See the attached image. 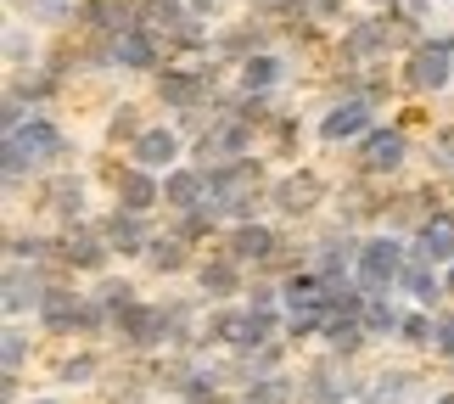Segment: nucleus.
Returning <instances> with one entry per match:
<instances>
[{
  "mask_svg": "<svg viewBox=\"0 0 454 404\" xmlns=\"http://www.w3.org/2000/svg\"><path fill=\"white\" fill-rule=\"evenodd\" d=\"M207 169V208L219 219H253L264 202V163L258 157H224V163H202Z\"/></svg>",
  "mask_w": 454,
  "mask_h": 404,
  "instance_id": "nucleus-1",
  "label": "nucleus"
},
{
  "mask_svg": "<svg viewBox=\"0 0 454 404\" xmlns=\"http://www.w3.org/2000/svg\"><path fill=\"white\" fill-rule=\"evenodd\" d=\"M67 152H74V140H67L57 124H51V118L28 113V124L6 135V186H17L23 174L45 169V163H62Z\"/></svg>",
  "mask_w": 454,
  "mask_h": 404,
  "instance_id": "nucleus-2",
  "label": "nucleus"
},
{
  "mask_svg": "<svg viewBox=\"0 0 454 404\" xmlns=\"http://www.w3.org/2000/svg\"><path fill=\"white\" fill-rule=\"evenodd\" d=\"M410 265V253H404V242L398 236H364L359 242V258H354V281L364 292H398V275H404Z\"/></svg>",
  "mask_w": 454,
  "mask_h": 404,
  "instance_id": "nucleus-3",
  "label": "nucleus"
},
{
  "mask_svg": "<svg viewBox=\"0 0 454 404\" xmlns=\"http://www.w3.org/2000/svg\"><path fill=\"white\" fill-rule=\"evenodd\" d=\"M152 91L163 107L174 113H191V107H207L219 91V62H202V67H163V74L152 79Z\"/></svg>",
  "mask_w": 454,
  "mask_h": 404,
  "instance_id": "nucleus-4",
  "label": "nucleus"
},
{
  "mask_svg": "<svg viewBox=\"0 0 454 404\" xmlns=\"http://www.w3.org/2000/svg\"><path fill=\"white\" fill-rule=\"evenodd\" d=\"M449 79H454V34H432V40H421V45L410 51L404 84H410L415 96H438Z\"/></svg>",
  "mask_w": 454,
  "mask_h": 404,
  "instance_id": "nucleus-5",
  "label": "nucleus"
},
{
  "mask_svg": "<svg viewBox=\"0 0 454 404\" xmlns=\"http://www.w3.org/2000/svg\"><path fill=\"white\" fill-rule=\"evenodd\" d=\"M359 174L364 180H387V174H398L410 163V140H404V130H381V124H371L359 135Z\"/></svg>",
  "mask_w": 454,
  "mask_h": 404,
  "instance_id": "nucleus-6",
  "label": "nucleus"
},
{
  "mask_svg": "<svg viewBox=\"0 0 454 404\" xmlns=\"http://www.w3.org/2000/svg\"><path fill=\"white\" fill-rule=\"evenodd\" d=\"M398 40V17H364V23L354 28H342V40H337V57L342 62H354V67H371L376 57H387V45Z\"/></svg>",
  "mask_w": 454,
  "mask_h": 404,
  "instance_id": "nucleus-7",
  "label": "nucleus"
},
{
  "mask_svg": "<svg viewBox=\"0 0 454 404\" xmlns=\"http://www.w3.org/2000/svg\"><path fill=\"white\" fill-rule=\"evenodd\" d=\"M163 34L146 28V23H135L124 34H113V62L124 67V74H157V62H163Z\"/></svg>",
  "mask_w": 454,
  "mask_h": 404,
  "instance_id": "nucleus-8",
  "label": "nucleus"
},
{
  "mask_svg": "<svg viewBox=\"0 0 454 404\" xmlns=\"http://www.w3.org/2000/svg\"><path fill=\"white\" fill-rule=\"evenodd\" d=\"M113 202L129 208V214H152V208L163 202V174H152V169H141V163L113 169Z\"/></svg>",
  "mask_w": 454,
  "mask_h": 404,
  "instance_id": "nucleus-9",
  "label": "nucleus"
},
{
  "mask_svg": "<svg viewBox=\"0 0 454 404\" xmlns=\"http://www.w3.org/2000/svg\"><path fill=\"white\" fill-rule=\"evenodd\" d=\"M371 113H376V101L371 96H359V91H348L342 101H331L325 118H320V140H359L364 130H371Z\"/></svg>",
  "mask_w": 454,
  "mask_h": 404,
  "instance_id": "nucleus-10",
  "label": "nucleus"
},
{
  "mask_svg": "<svg viewBox=\"0 0 454 404\" xmlns=\"http://www.w3.org/2000/svg\"><path fill=\"white\" fill-rule=\"evenodd\" d=\"M96 231L107 236V248H113L118 258H146V248H152L146 214H129V208H118V202H113V214L96 219Z\"/></svg>",
  "mask_w": 454,
  "mask_h": 404,
  "instance_id": "nucleus-11",
  "label": "nucleus"
},
{
  "mask_svg": "<svg viewBox=\"0 0 454 404\" xmlns=\"http://www.w3.org/2000/svg\"><path fill=\"white\" fill-rule=\"evenodd\" d=\"M107 236L96 231V225H67V236H62V265L67 270H84V275H101L107 270Z\"/></svg>",
  "mask_w": 454,
  "mask_h": 404,
  "instance_id": "nucleus-12",
  "label": "nucleus"
},
{
  "mask_svg": "<svg viewBox=\"0 0 454 404\" xmlns=\"http://www.w3.org/2000/svg\"><path fill=\"white\" fill-rule=\"evenodd\" d=\"M224 253L241 258V265H275V253H281V236H275L270 225H258V219H236V231L224 236Z\"/></svg>",
  "mask_w": 454,
  "mask_h": 404,
  "instance_id": "nucleus-13",
  "label": "nucleus"
},
{
  "mask_svg": "<svg viewBox=\"0 0 454 404\" xmlns=\"http://www.w3.org/2000/svg\"><path fill=\"white\" fill-rule=\"evenodd\" d=\"M174 157H180V130H163V124H146L141 135L129 140V163H141L152 174H168Z\"/></svg>",
  "mask_w": 454,
  "mask_h": 404,
  "instance_id": "nucleus-14",
  "label": "nucleus"
},
{
  "mask_svg": "<svg viewBox=\"0 0 454 404\" xmlns=\"http://www.w3.org/2000/svg\"><path fill=\"white\" fill-rule=\"evenodd\" d=\"M207 202V169L202 163H174L163 174V208L168 214H185V208Z\"/></svg>",
  "mask_w": 454,
  "mask_h": 404,
  "instance_id": "nucleus-15",
  "label": "nucleus"
},
{
  "mask_svg": "<svg viewBox=\"0 0 454 404\" xmlns=\"http://www.w3.org/2000/svg\"><path fill=\"white\" fill-rule=\"evenodd\" d=\"M415 258H432V265H454V214L438 208V214H427L415 225V242H410Z\"/></svg>",
  "mask_w": 454,
  "mask_h": 404,
  "instance_id": "nucleus-16",
  "label": "nucleus"
},
{
  "mask_svg": "<svg viewBox=\"0 0 454 404\" xmlns=\"http://www.w3.org/2000/svg\"><path fill=\"white\" fill-rule=\"evenodd\" d=\"M320 197H325V180L320 174H286V180H275L270 186V202L281 208V214H314V208H320Z\"/></svg>",
  "mask_w": 454,
  "mask_h": 404,
  "instance_id": "nucleus-17",
  "label": "nucleus"
},
{
  "mask_svg": "<svg viewBox=\"0 0 454 404\" xmlns=\"http://www.w3.org/2000/svg\"><path fill=\"white\" fill-rule=\"evenodd\" d=\"M45 292H51L45 265H6V314H12V321L23 309H40Z\"/></svg>",
  "mask_w": 454,
  "mask_h": 404,
  "instance_id": "nucleus-18",
  "label": "nucleus"
},
{
  "mask_svg": "<svg viewBox=\"0 0 454 404\" xmlns=\"http://www.w3.org/2000/svg\"><path fill=\"white\" fill-rule=\"evenodd\" d=\"M348 399H359V388L348 382L337 365H314V371L303 376V388H298V404H348Z\"/></svg>",
  "mask_w": 454,
  "mask_h": 404,
  "instance_id": "nucleus-19",
  "label": "nucleus"
},
{
  "mask_svg": "<svg viewBox=\"0 0 454 404\" xmlns=\"http://www.w3.org/2000/svg\"><path fill=\"white\" fill-rule=\"evenodd\" d=\"M281 79H286V57H281V51H253V57L236 62V84H241V91L270 96Z\"/></svg>",
  "mask_w": 454,
  "mask_h": 404,
  "instance_id": "nucleus-20",
  "label": "nucleus"
},
{
  "mask_svg": "<svg viewBox=\"0 0 454 404\" xmlns=\"http://www.w3.org/2000/svg\"><path fill=\"white\" fill-rule=\"evenodd\" d=\"M40 326L45 331H79V314H84V292H74V287H57L51 281V292L40 297Z\"/></svg>",
  "mask_w": 454,
  "mask_h": 404,
  "instance_id": "nucleus-21",
  "label": "nucleus"
},
{
  "mask_svg": "<svg viewBox=\"0 0 454 404\" xmlns=\"http://www.w3.org/2000/svg\"><path fill=\"white\" fill-rule=\"evenodd\" d=\"M197 287H202L207 304H219V297H236V292H241V258L219 253V258H207V265H197Z\"/></svg>",
  "mask_w": 454,
  "mask_h": 404,
  "instance_id": "nucleus-22",
  "label": "nucleus"
},
{
  "mask_svg": "<svg viewBox=\"0 0 454 404\" xmlns=\"http://www.w3.org/2000/svg\"><path fill=\"white\" fill-rule=\"evenodd\" d=\"M320 337H325V348H331V360H354L359 348L371 343V331H364V321H359V314H331Z\"/></svg>",
  "mask_w": 454,
  "mask_h": 404,
  "instance_id": "nucleus-23",
  "label": "nucleus"
},
{
  "mask_svg": "<svg viewBox=\"0 0 454 404\" xmlns=\"http://www.w3.org/2000/svg\"><path fill=\"white\" fill-rule=\"evenodd\" d=\"M45 208H51L62 225H84V180H74V174H57V180L45 186Z\"/></svg>",
  "mask_w": 454,
  "mask_h": 404,
  "instance_id": "nucleus-24",
  "label": "nucleus"
},
{
  "mask_svg": "<svg viewBox=\"0 0 454 404\" xmlns=\"http://www.w3.org/2000/svg\"><path fill=\"white\" fill-rule=\"evenodd\" d=\"M146 265L157 275H180V270H197L191 265V242L180 231H168V236H152V248H146Z\"/></svg>",
  "mask_w": 454,
  "mask_h": 404,
  "instance_id": "nucleus-25",
  "label": "nucleus"
},
{
  "mask_svg": "<svg viewBox=\"0 0 454 404\" xmlns=\"http://www.w3.org/2000/svg\"><path fill=\"white\" fill-rule=\"evenodd\" d=\"M354 258H359V242L348 236V231H331L320 248H314V270H320V275H348V270H354Z\"/></svg>",
  "mask_w": 454,
  "mask_h": 404,
  "instance_id": "nucleus-26",
  "label": "nucleus"
},
{
  "mask_svg": "<svg viewBox=\"0 0 454 404\" xmlns=\"http://www.w3.org/2000/svg\"><path fill=\"white\" fill-rule=\"evenodd\" d=\"M219 57H253V51H270V28L264 23H236V28H219V40H214Z\"/></svg>",
  "mask_w": 454,
  "mask_h": 404,
  "instance_id": "nucleus-27",
  "label": "nucleus"
},
{
  "mask_svg": "<svg viewBox=\"0 0 454 404\" xmlns=\"http://www.w3.org/2000/svg\"><path fill=\"white\" fill-rule=\"evenodd\" d=\"M398 287H404V292H410V297H415V304H421V309H432V304H438V297H443V281L432 275V258H415V253H410L404 275H398Z\"/></svg>",
  "mask_w": 454,
  "mask_h": 404,
  "instance_id": "nucleus-28",
  "label": "nucleus"
},
{
  "mask_svg": "<svg viewBox=\"0 0 454 404\" xmlns=\"http://www.w3.org/2000/svg\"><path fill=\"white\" fill-rule=\"evenodd\" d=\"M415 393V376L410 371H381L376 382H364L359 388V404H404Z\"/></svg>",
  "mask_w": 454,
  "mask_h": 404,
  "instance_id": "nucleus-29",
  "label": "nucleus"
},
{
  "mask_svg": "<svg viewBox=\"0 0 454 404\" xmlns=\"http://www.w3.org/2000/svg\"><path fill=\"white\" fill-rule=\"evenodd\" d=\"M219 371H214V365H191V371H180V399L185 404H224L219 399Z\"/></svg>",
  "mask_w": 454,
  "mask_h": 404,
  "instance_id": "nucleus-30",
  "label": "nucleus"
},
{
  "mask_svg": "<svg viewBox=\"0 0 454 404\" xmlns=\"http://www.w3.org/2000/svg\"><path fill=\"white\" fill-rule=\"evenodd\" d=\"M135 6H141V23H146V28H157L163 40H168V34H174V28H180L185 17H191L185 0H135Z\"/></svg>",
  "mask_w": 454,
  "mask_h": 404,
  "instance_id": "nucleus-31",
  "label": "nucleus"
},
{
  "mask_svg": "<svg viewBox=\"0 0 454 404\" xmlns=\"http://www.w3.org/2000/svg\"><path fill=\"white\" fill-rule=\"evenodd\" d=\"M364 331H371V343H381V337H398V326H404V314H398L393 304H387V292H376L371 304H364Z\"/></svg>",
  "mask_w": 454,
  "mask_h": 404,
  "instance_id": "nucleus-32",
  "label": "nucleus"
},
{
  "mask_svg": "<svg viewBox=\"0 0 454 404\" xmlns=\"http://www.w3.org/2000/svg\"><path fill=\"white\" fill-rule=\"evenodd\" d=\"M241 399H247V404H298V382H286V376H253Z\"/></svg>",
  "mask_w": 454,
  "mask_h": 404,
  "instance_id": "nucleus-33",
  "label": "nucleus"
},
{
  "mask_svg": "<svg viewBox=\"0 0 454 404\" xmlns=\"http://www.w3.org/2000/svg\"><path fill=\"white\" fill-rule=\"evenodd\" d=\"M214 40H219V34L207 28V17H185V23L168 34V51H207Z\"/></svg>",
  "mask_w": 454,
  "mask_h": 404,
  "instance_id": "nucleus-34",
  "label": "nucleus"
},
{
  "mask_svg": "<svg viewBox=\"0 0 454 404\" xmlns=\"http://www.w3.org/2000/svg\"><path fill=\"white\" fill-rule=\"evenodd\" d=\"M214 225H219V214L214 208H185V214H174V231H180L185 242H202V236H214Z\"/></svg>",
  "mask_w": 454,
  "mask_h": 404,
  "instance_id": "nucleus-35",
  "label": "nucleus"
},
{
  "mask_svg": "<svg viewBox=\"0 0 454 404\" xmlns=\"http://www.w3.org/2000/svg\"><path fill=\"white\" fill-rule=\"evenodd\" d=\"M101 376V360L96 354H67L57 365V382H67V388H84V382H96Z\"/></svg>",
  "mask_w": 454,
  "mask_h": 404,
  "instance_id": "nucleus-36",
  "label": "nucleus"
},
{
  "mask_svg": "<svg viewBox=\"0 0 454 404\" xmlns=\"http://www.w3.org/2000/svg\"><path fill=\"white\" fill-rule=\"evenodd\" d=\"M432 326H438V314H432V309H415V314H404L398 337H404L410 348H432Z\"/></svg>",
  "mask_w": 454,
  "mask_h": 404,
  "instance_id": "nucleus-37",
  "label": "nucleus"
},
{
  "mask_svg": "<svg viewBox=\"0 0 454 404\" xmlns=\"http://www.w3.org/2000/svg\"><path fill=\"white\" fill-rule=\"evenodd\" d=\"M79 0H28V17L34 23H74Z\"/></svg>",
  "mask_w": 454,
  "mask_h": 404,
  "instance_id": "nucleus-38",
  "label": "nucleus"
},
{
  "mask_svg": "<svg viewBox=\"0 0 454 404\" xmlns=\"http://www.w3.org/2000/svg\"><path fill=\"white\" fill-rule=\"evenodd\" d=\"M141 130H146V124H141V107H129V101L107 118V135H113V140H124V147H129V140L141 135Z\"/></svg>",
  "mask_w": 454,
  "mask_h": 404,
  "instance_id": "nucleus-39",
  "label": "nucleus"
},
{
  "mask_svg": "<svg viewBox=\"0 0 454 404\" xmlns=\"http://www.w3.org/2000/svg\"><path fill=\"white\" fill-rule=\"evenodd\" d=\"M0 343H6V348H0V360H6V371H17V376H23V360H28V348H34V343H28V331H23V326H12V331H6Z\"/></svg>",
  "mask_w": 454,
  "mask_h": 404,
  "instance_id": "nucleus-40",
  "label": "nucleus"
},
{
  "mask_svg": "<svg viewBox=\"0 0 454 404\" xmlns=\"http://www.w3.org/2000/svg\"><path fill=\"white\" fill-rule=\"evenodd\" d=\"M6 62H12V67L34 62V34H23V28H6Z\"/></svg>",
  "mask_w": 454,
  "mask_h": 404,
  "instance_id": "nucleus-41",
  "label": "nucleus"
},
{
  "mask_svg": "<svg viewBox=\"0 0 454 404\" xmlns=\"http://www.w3.org/2000/svg\"><path fill=\"white\" fill-rule=\"evenodd\" d=\"M432 354L454 360V314H438V326H432Z\"/></svg>",
  "mask_w": 454,
  "mask_h": 404,
  "instance_id": "nucleus-42",
  "label": "nucleus"
},
{
  "mask_svg": "<svg viewBox=\"0 0 454 404\" xmlns=\"http://www.w3.org/2000/svg\"><path fill=\"white\" fill-rule=\"evenodd\" d=\"M96 297H101V304H107V309L118 314V309H124L129 297H135V287H129V281H101V292H96Z\"/></svg>",
  "mask_w": 454,
  "mask_h": 404,
  "instance_id": "nucleus-43",
  "label": "nucleus"
},
{
  "mask_svg": "<svg viewBox=\"0 0 454 404\" xmlns=\"http://www.w3.org/2000/svg\"><path fill=\"white\" fill-rule=\"evenodd\" d=\"M427 6H432V0H398V6H393V17H398V23H421V17H427Z\"/></svg>",
  "mask_w": 454,
  "mask_h": 404,
  "instance_id": "nucleus-44",
  "label": "nucleus"
},
{
  "mask_svg": "<svg viewBox=\"0 0 454 404\" xmlns=\"http://www.w3.org/2000/svg\"><path fill=\"white\" fill-rule=\"evenodd\" d=\"M342 6H348V0H314V6H309V23H331V17H342Z\"/></svg>",
  "mask_w": 454,
  "mask_h": 404,
  "instance_id": "nucleus-45",
  "label": "nucleus"
},
{
  "mask_svg": "<svg viewBox=\"0 0 454 404\" xmlns=\"http://www.w3.org/2000/svg\"><path fill=\"white\" fill-rule=\"evenodd\" d=\"M275 297H281V287H253L247 304H253V309H275Z\"/></svg>",
  "mask_w": 454,
  "mask_h": 404,
  "instance_id": "nucleus-46",
  "label": "nucleus"
},
{
  "mask_svg": "<svg viewBox=\"0 0 454 404\" xmlns=\"http://www.w3.org/2000/svg\"><path fill=\"white\" fill-rule=\"evenodd\" d=\"M185 6H191V17H214V12H219V0H185Z\"/></svg>",
  "mask_w": 454,
  "mask_h": 404,
  "instance_id": "nucleus-47",
  "label": "nucleus"
},
{
  "mask_svg": "<svg viewBox=\"0 0 454 404\" xmlns=\"http://www.w3.org/2000/svg\"><path fill=\"white\" fill-rule=\"evenodd\" d=\"M443 292L454 297V265H443Z\"/></svg>",
  "mask_w": 454,
  "mask_h": 404,
  "instance_id": "nucleus-48",
  "label": "nucleus"
},
{
  "mask_svg": "<svg viewBox=\"0 0 454 404\" xmlns=\"http://www.w3.org/2000/svg\"><path fill=\"white\" fill-rule=\"evenodd\" d=\"M432 404H454V388H449V393H438V399H432Z\"/></svg>",
  "mask_w": 454,
  "mask_h": 404,
  "instance_id": "nucleus-49",
  "label": "nucleus"
},
{
  "mask_svg": "<svg viewBox=\"0 0 454 404\" xmlns=\"http://www.w3.org/2000/svg\"><path fill=\"white\" fill-rule=\"evenodd\" d=\"M376 6H387V12H393V6H398V0H376Z\"/></svg>",
  "mask_w": 454,
  "mask_h": 404,
  "instance_id": "nucleus-50",
  "label": "nucleus"
},
{
  "mask_svg": "<svg viewBox=\"0 0 454 404\" xmlns=\"http://www.w3.org/2000/svg\"><path fill=\"white\" fill-rule=\"evenodd\" d=\"M34 404H57V399H34Z\"/></svg>",
  "mask_w": 454,
  "mask_h": 404,
  "instance_id": "nucleus-51",
  "label": "nucleus"
},
{
  "mask_svg": "<svg viewBox=\"0 0 454 404\" xmlns=\"http://www.w3.org/2000/svg\"><path fill=\"white\" fill-rule=\"evenodd\" d=\"M236 404H247V399H236Z\"/></svg>",
  "mask_w": 454,
  "mask_h": 404,
  "instance_id": "nucleus-52",
  "label": "nucleus"
},
{
  "mask_svg": "<svg viewBox=\"0 0 454 404\" xmlns=\"http://www.w3.org/2000/svg\"><path fill=\"white\" fill-rule=\"evenodd\" d=\"M180 404H185V399H180Z\"/></svg>",
  "mask_w": 454,
  "mask_h": 404,
  "instance_id": "nucleus-53",
  "label": "nucleus"
}]
</instances>
